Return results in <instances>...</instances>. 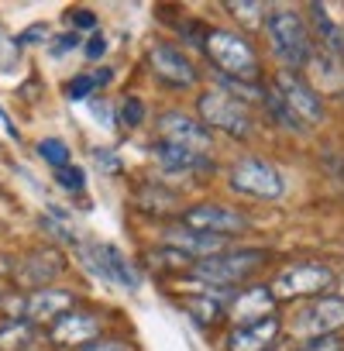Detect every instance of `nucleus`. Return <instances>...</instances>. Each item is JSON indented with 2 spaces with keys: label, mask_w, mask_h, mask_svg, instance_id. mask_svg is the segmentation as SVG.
Masks as SVG:
<instances>
[{
  "label": "nucleus",
  "mask_w": 344,
  "mask_h": 351,
  "mask_svg": "<svg viewBox=\"0 0 344 351\" xmlns=\"http://www.w3.org/2000/svg\"><path fill=\"white\" fill-rule=\"evenodd\" d=\"M265 32H269V45H272L275 59H282V62L289 66V73L299 69V66H306V59H310V52H313V38H310L306 21H303L296 11H289V8H272V11L265 14Z\"/></svg>",
  "instance_id": "f257e3e1"
},
{
  "label": "nucleus",
  "mask_w": 344,
  "mask_h": 351,
  "mask_svg": "<svg viewBox=\"0 0 344 351\" xmlns=\"http://www.w3.org/2000/svg\"><path fill=\"white\" fill-rule=\"evenodd\" d=\"M204 52L210 56V62L217 66L221 76H231L241 83H258L262 66H258V56L245 35H234L228 28H214V32H207Z\"/></svg>",
  "instance_id": "f03ea898"
},
{
  "label": "nucleus",
  "mask_w": 344,
  "mask_h": 351,
  "mask_svg": "<svg viewBox=\"0 0 344 351\" xmlns=\"http://www.w3.org/2000/svg\"><path fill=\"white\" fill-rule=\"evenodd\" d=\"M265 252L258 248H234V252H221L214 258H204L190 269L193 279L207 282V286H224V289H238L245 279H251L262 265H265Z\"/></svg>",
  "instance_id": "7ed1b4c3"
},
{
  "label": "nucleus",
  "mask_w": 344,
  "mask_h": 351,
  "mask_svg": "<svg viewBox=\"0 0 344 351\" xmlns=\"http://www.w3.org/2000/svg\"><path fill=\"white\" fill-rule=\"evenodd\" d=\"M197 110H200V124L207 131H224L231 138H248L251 128H255L248 107L241 100H234L231 93L217 90V86L214 90H204L197 97Z\"/></svg>",
  "instance_id": "20e7f679"
},
{
  "label": "nucleus",
  "mask_w": 344,
  "mask_h": 351,
  "mask_svg": "<svg viewBox=\"0 0 344 351\" xmlns=\"http://www.w3.org/2000/svg\"><path fill=\"white\" fill-rule=\"evenodd\" d=\"M231 190L251 200H279L286 193V180L269 158L248 155L231 169Z\"/></svg>",
  "instance_id": "39448f33"
},
{
  "label": "nucleus",
  "mask_w": 344,
  "mask_h": 351,
  "mask_svg": "<svg viewBox=\"0 0 344 351\" xmlns=\"http://www.w3.org/2000/svg\"><path fill=\"white\" fill-rule=\"evenodd\" d=\"M330 286H334V269L330 265H323V262H303V265L282 269L269 289H272L275 300H303V296H320Z\"/></svg>",
  "instance_id": "423d86ee"
},
{
  "label": "nucleus",
  "mask_w": 344,
  "mask_h": 351,
  "mask_svg": "<svg viewBox=\"0 0 344 351\" xmlns=\"http://www.w3.org/2000/svg\"><path fill=\"white\" fill-rule=\"evenodd\" d=\"M272 90L279 93V100L293 110V117H296L303 128H310V124H320V121H323V100H320V93H317L310 83H303L296 73H289V69L275 73Z\"/></svg>",
  "instance_id": "0eeeda50"
},
{
  "label": "nucleus",
  "mask_w": 344,
  "mask_h": 351,
  "mask_svg": "<svg viewBox=\"0 0 344 351\" xmlns=\"http://www.w3.org/2000/svg\"><path fill=\"white\" fill-rule=\"evenodd\" d=\"M344 327V296H313L293 320V330L306 341L330 337Z\"/></svg>",
  "instance_id": "6e6552de"
},
{
  "label": "nucleus",
  "mask_w": 344,
  "mask_h": 351,
  "mask_svg": "<svg viewBox=\"0 0 344 351\" xmlns=\"http://www.w3.org/2000/svg\"><path fill=\"white\" fill-rule=\"evenodd\" d=\"M148 66L165 86H176V90H190L200 80L197 66L186 59V52L180 45H169V42H155L148 49Z\"/></svg>",
  "instance_id": "1a4fd4ad"
},
{
  "label": "nucleus",
  "mask_w": 344,
  "mask_h": 351,
  "mask_svg": "<svg viewBox=\"0 0 344 351\" xmlns=\"http://www.w3.org/2000/svg\"><path fill=\"white\" fill-rule=\"evenodd\" d=\"M180 224L190 228V231L217 234V238H228V234H241V231H248V221H245L238 210L224 207V204H197V207H190V210L183 214Z\"/></svg>",
  "instance_id": "9d476101"
},
{
  "label": "nucleus",
  "mask_w": 344,
  "mask_h": 351,
  "mask_svg": "<svg viewBox=\"0 0 344 351\" xmlns=\"http://www.w3.org/2000/svg\"><path fill=\"white\" fill-rule=\"evenodd\" d=\"M158 134H162V141H172V145H180V148H190V152H197V155L210 152V131H207L197 117H190V114H183V110H165V114L158 117Z\"/></svg>",
  "instance_id": "9b49d317"
},
{
  "label": "nucleus",
  "mask_w": 344,
  "mask_h": 351,
  "mask_svg": "<svg viewBox=\"0 0 344 351\" xmlns=\"http://www.w3.org/2000/svg\"><path fill=\"white\" fill-rule=\"evenodd\" d=\"M224 238H217V234H204V231H190V228H183V224H172V228H165L162 231V248H172L176 255H183V258H197V262H204V258H214V255H221L224 252Z\"/></svg>",
  "instance_id": "f8f14e48"
},
{
  "label": "nucleus",
  "mask_w": 344,
  "mask_h": 351,
  "mask_svg": "<svg viewBox=\"0 0 344 351\" xmlns=\"http://www.w3.org/2000/svg\"><path fill=\"white\" fill-rule=\"evenodd\" d=\"M282 334V320L275 313L248 320V324H234L228 334V351H269Z\"/></svg>",
  "instance_id": "ddd939ff"
},
{
  "label": "nucleus",
  "mask_w": 344,
  "mask_h": 351,
  "mask_svg": "<svg viewBox=\"0 0 344 351\" xmlns=\"http://www.w3.org/2000/svg\"><path fill=\"white\" fill-rule=\"evenodd\" d=\"M275 313V296L269 286H248L241 293L231 296V303H224V317H231V324H248L258 317Z\"/></svg>",
  "instance_id": "4468645a"
},
{
  "label": "nucleus",
  "mask_w": 344,
  "mask_h": 351,
  "mask_svg": "<svg viewBox=\"0 0 344 351\" xmlns=\"http://www.w3.org/2000/svg\"><path fill=\"white\" fill-rule=\"evenodd\" d=\"M62 269H66V258L56 252V248H38V252H32L25 262H21V272H18V279L25 282V286H35V289H49V282H56L59 276H62Z\"/></svg>",
  "instance_id": "2eb2a0df"
},
{
  "label": "nucleus",
  "mask_w": 344,
  "mask_h": 351,
  "mask_svg": "<svg viewBox=\"0 0 344 351\" xmlns=\"http://www.w3.org/2000/svg\"><path fill=\"white\" fill-rule=\"evenodd\" d=\"M73 303L76 296L69 289H35L25 300V313H28V324H56L59 317L73 310Z\"/></svg>",
  "instance_id": "dca6fc26"
},
{
  "label": "nucleus",
  "mask_w": 344,
  "mask_h": 351,
  "mask_svg": "<svg viewBox=\"0 0 344 351\" xmlns=\"http://www.w3.org/2000/svg\"><path fill=\"white\" fill-rule=\"evenodd\" d=\"M93 337H100V317L97 313L69 310L66 317H59L52 324V341L56 344H90Z\"/></svg>",
  "instance_id": "f3484780"
},
{
  "label": "nucleus",
  "mask_w": 344,
  "mask_h": 351,
  "mask_svg": "<svg viewBox=\"0 0 344 351\" xmlns=\"http://www.w3.org/2000/svg\"><path fill=\"white\" fill-rule=\"evenodd\" d=\"M151 155H155V162L165 169V172H180V176H186V172H210L214 169V162L210 158H204V155H197V152H190V148H180V145H172V141H155L151 145Z\"/></svg>",
  "instance_id": "a211bd4d"
},
{
  "label": "nucleus",
  "mask_w": 344,
  "mask_h": 351,
  "mask_svg": "<svg viewBox=\"0 0 344 351\" xmlns=\"http://www.w3.org/2000/svg\"><path fill=\"white\" fill-rule=\"evenodd\" d=\"M306 66L313 73V86L317 90H327V93H341L344 90V59H337V56H330V52L313 45Z\"/></svg>",
  "instance_id": "6ab92c4d"
},
{
  "label": "nucleus",
  "mask_w": 344,
  "mask_h": 351,
  "mask_svg": "<svg viewBox=\"0 0 344 351\" xmlns=\"http://www.w3.org/2000/svg\"><path fill=\"white\" fill-rule=\"evenodd\" d=\"M310 25L317 32V42L323 52L344 59V25H337L330 18V8L327 4H310Z\"/></svg>",
  "instance_id": "aec40b11"
},
{
  "label": "nucleus",
  "mask_w": 344,
  "mask_h": 351,
  "mask_svg": "<svg viewBox=\"0 0 344 351\" xmlns=\"http://www.w3.org/2000/svg\"><path fill=\"white\" fill-rule=\"evenodd\" d=\"M100 258H103V279H107V282H117V286H124V289H134V286H138V276H134V269H131V262L124 258L121 248L100 245Z\"/></svg>",
  "instance_id": "412c9836"
},
{
  "label": "nucleus",
  "mask_w": 344,
  "mask_h": 351,
  "mask_svg": "<svg viewBox=\"0 0 344 351\" xmlns=\"http://www.w3.org/2000/svg\"><path fill=\"white\" fill-rule=\"evenodd\" d=\"M183 310H186L190 320H193L197 327H204V330L224 320V300H221V296H186V300H183Z\"/></svg>",
  "instance_id": "4be33fe9"
},
{
  "label": "nucleus",
  "mask_w": 344,
  "mask_h": 351,
  "mask_svg": "<svg viewBox=\"0 0 344 351\" xmlns=\"http://www.w3.org/2000/svg\"><path fill=\"white\" fill-rule=\"evenodd\" d=\"M35 337H38V330L28 320H14L11 317V320L0 324V351H28Z\"/></svg>",
  "instance_id": "5701e85b"
},
{
  "label": "nucleus",
  "mask_w": 344,
  "mask_h": 351,
  "mask_svg": "<svg viewBox=\"0 0 344 351\" xmlns=\"http://www.w3.org/2000/svg\"><path fill=\"white\" fill-rule=\"evenodd\" d=\"M262 104H265V110L275 117V124H282L286 131H293V134H303V131H306V128H303V124L293 117V110H289V107L279 100V93H275L272 86H262Z\"/></svg>",
  "instance_id": "b1692460"
},
{
  "label": "nucleus",
  "mask_w": 344,
  "mask_h": 351,
  "mask_svg": "<svg viewBox=\"0 0 344 351\" xmlns=\"http://www.w3.org/2000/svg\"><path fill=\"white\" fill-rule=\"evenodd\" d=\"M38 155H42L52 169H66V165H73V162H69L73 152H69V145L59 141V138H42V141H38Z\"/></svg>",
  "instance_id": "393cba45"
},
{
  "label": "nucleus",
  "mask_w": 344,
  "mask_h": 351,
  "mask_svg": "<svg viewBox=\"0 0 344 351\" xmlns=\"http://www.w3.org/2000/svg\"><path fill=\"white\" fill-rule=\"evenodd\" d=\"M228 11L245 25V28H255V25H262V18L269 14V8L265 4H245V0H234V4H228Z\"/></svg>",
  "instance_id": "a878e982"
},
{
  "label": "nucleus",
  "mask_w": 344,
  "mask_h": 351,
  "mask_svg": "<svg viewBox=\"0 0 344 351\" xmlns=\"http://www.w3.org/2000/svg\"><path fill=\"white\" fill-rule=\"evenodd\" d=\"M138 200H141V207H145V210H151V214H158V204H165V207L176 204V197H172L169 190H162L158 183H148V186L138 193Z\"/></svg>",
  "instance_id": "bb28decb"
},
{
  "label": "nucleus",
  "mask_w": 344,
  "mask_h": 351,
  "mask_svg": "<svg viewBox=\"0 0 344 351\" xmlns=\"http://www.w3.org/2000/svg\"><path fill=\"white\" fill-rule=\"evenodd\" d=\"M117 121H121L124 128H138V124L145 121V104H141L138 97L121 100V104H117Z\"/></svg>",
  "instance_id": "cd10ccee"
},
{
  "label": "nucleus",
  "mask_w": 344,
  "mask_h": 351,
  "mask_svg": "<svg viewBox=\"0 0 344 351\" xmlns=\"http://www.w3.org/2000/svg\"><path fill=\"white\" fill-rule=\"evenodd\" d=\"M56 183L66 190V193H79L86 186V172L79 165H66V169H56Z\"/></svg>",
  "instance_id": "c85d7f7f"
},
{
  "label": "nucleus",
  "mask_w": 344,
  "mask_h": 351,
  "mask_svg": "<svg viewBox=\"0 0 344 351\" xmlns=\"http://www.w3.org/2000/svg\"><path fill=\"white\" fill-rule=\"evenodd\" d=\"M180 35H183V42H190V45H197V49L204 52V45H207V32L200 28V21H180Z\"/></svg>",
  "instance_id": "c756f323"
},
{
  "label": "nucleus",
  "mask_w": 344,
  "mask_h": 351,
  "mask_svg": "<svg viewBox=\"0 0 344 351\" xmlns=\"http://www.w3.org/2000/svg\"><path fill=\"white\" fill-rule=\"evenodd\" d=\"M97 90V83H93V76L90 73H83V76H76L69 86H66V93H69V100H86L90 93Z\"/></svg>",
  "instance_id": "7c9ffc66"
},
{
  "label": "nucleus",
  "mask_w": 344,
  "mask_h": 351,
  "mask_svg": "<svg viewBox=\"0 0 344 351\" xmlns=\"http://www.w3.org/2000/svg\"><path fill=\"white\" fill-rule=\"evenodd\" d=\"M93 158H97V169H100V172H107V176H117V172L124 169V162H121L110 148H97V152H93Z\"/></svg>",
  "instance_id": "2f4dec72"
},
{
  "label": "nucleus",
  "mask_w": 344,
  "mask_h": 351,
  "mask_svg": "<svg viewBox=\"0 0 344 351\" xmlns=\"http://www.w3.org/2000/svg\"><path fill=\"white\" fill-rule=\"evenodd\" d=\"M299 351H344V337H337V334H330V337H313V341H306Z\"/></svg>",
  "instance_id": "473e14b6"
},
{
  "label": "nucleus",
  "mask_w": 344,
  "mask_h": 351,
  "mask_svg": "<svg viewBox=\"0 0 344 351\" xmlns=\"http://www.w3.org/2000/svg\"><path fill=\"white\" fill-rule=\"evenodd\" d=\"M66 21H73V28H83V32H90V28H97V14L93 11H86V8H73L69 14H66Z\"/></svg>",
  "instance_id": "72a5a7b5"
},
{
  "label": "nucleus",
  "mask_w": 344,
  "mask_h": 351,
  "mask_svg": "<svg viewBox=\"0 0 344 351\" xmlns=\"http://www.w3.org/2000/svg\"><path fill=\"white\" fill-rule=\"evenodd\" d=\"M45 38H49V28H45V25H32V28H25V32L14 38V45L25 49V45H38V42H45Z\"/></svg>",
  "instance_id": "f704fd0d"
},
{
  "label": "nucleus",
  "mask_w": 344,
  "mask_h": 351,
  "mask_svg": "<svg viewBox=\"0 0 344 351\" xmlns=\"http://www.w3.org/2000/svg\"><path fill=\"white\" fill-rule=\"evenodd\" d=\"M83 56H86L90 62H97V59H103V56H107V38H103V35H93V38L86 42V49H83Z\"/></svg>",
  "instance_id": "c9c22d12"
},
{
  "label": "nucleus",
  "mask_w": 344,
  "mask_h": 351,
  "mask_svg": "<svg viewBox=\"0 0 344 351\" xmlns=\"http://www.w3.org/2000/svg\"><path fill=\"white\" fill-rule=\"evenodd\" d=\"M79 45V38L73 35V32H66V35H59L56 42H52V56H66V52H73Z\"/></svg>",
  "instance_id": "e433bc0d"
},
{
  "label": "nucleus",
  "mask_w": 344,
  "mask_h": 351,
  "mask_svg": "<svg viewBox=\"0 0 344 351\" xmlns=\"http://www.w3.org/2000/svg\"><path fill=\"white\" fill-rule=\"evenodd\" d=\"M79 351H131V344H124V341H90Z\"/></svg>",
  "instance_id": "4c0bfd02"
},
{
  "label": "nucleus",
  "mask_w": 344,
  "mask_h": 351,
  "mask_svg": "<svg viewBox=\"0 0 344 351\" xmlns=\"http://www.w3.org/2000/svg\"><path fill=\"white\" fill-rule=\"evenodd\" d=\"M90 114H93V117H97L103 128H110V124H114V117H110V107H107L103 100H90Z\"/></svg>",
  "instance_id": "58836bf2"
},
{
  "label": "nucleus",
  "mask_w": 344,
  "mask_h": 351,
  "mask_svg": "<svg viewBox=\"0 0 344 351\" xmlns=\"http://www.w3.org/2000/svg\"><path fill=\"white\" fill-rule=\"evenodd\" d=\"M323 165H327V169H330V172L337 176V180H341V183H344V162H337L334 155H327V158H323Z\"/></svg>",
  "instance_id": "ea45409f"
},
{
  "label": "nucleus",
  "mask_w": 344,
  "mask_h": 351,
  "mask_svg": "<svg viewBox=\"0 0 344 351\" xmlns=\"http://www.w3.org/2000/svg\"><path fill=\"white\" fill-rule=\"evenodd\" d=\"M90 76H93V83H97V86H107L114 73H110V69H97V73H90Z\"/></svg>",
  "instance_id": "a19ab883"
}]
</instances>
